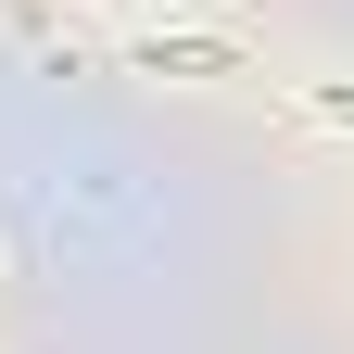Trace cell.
Instances as JSON below:
<instances>
[{"mask_svg": "<svg viewBox=\"0 0 354 354\" xmlns=\"http://www.w3.org/2000/svg\"><path fill=\"white\" fill-rule=\"evenodd\" d=\"M304 114H317V127H354V88H304Z\"/></svg>", "mask_w": 354, "mask_h": 354, "instance_id": "obj_2", "label": "cell"}, {"mask_svg": "<svg viewBox=\"0 0 354 354\" xmlns=\"http://www.w3.org/2000/svg\"><path fill=\"white\" fill-rule=\"evenodd\" d=\"M140 76H253L241 38H140Z\"/></svg>", "mask_w": 354, "mask_h": 354, "instance_id": "obj_1", "label": "cell"}]
</instances>
